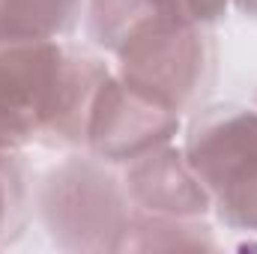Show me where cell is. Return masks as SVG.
Masks as SVG:
<instances>
[{
  "label": "cell",
  "instance_id": "ba28073f",
  "mask_svg": "<svg viewBox=\"0 0 257 254\" xmlns=\"http://www.w3.org/2000/svg\"><path fill=\"white\" fill-rule=\"evenodd\" d=\"M180 251V248H215V239L200 218H159L135 215L123 251Z\"/></svg>",
  "mask_w": 257,
  "mask_h": 254
},
{
  "label": "cell",
  "instance_id": "3957f363",
  "mask_svg": "<svg viewBox=\"0 0 257 254\" xmlns=\"http://www.w3.org/2000/svg\"><path fill=\"white\" fill-rule=\"evenodd\" d=\"M39 215L48 236L69 251H123L135 206L123 177L108 162L66 159L39 186Z\"/></svg>",
  "mask_w": 257,
  "mask_h": 254
},
{
  "label": "cell",
  "instance_id": "30bf717a",
  "mask_svg": "<svg viewBox=\"0 0 257 254\" xmlns=\"http://www.w3.org/2000/svg\"><path fill=\"white\" fill-rule=\"evenodd\" d=\"M189 21L200 27H212L215 21L224 18V12L233 6V0H171Z\"/></svg>",
  "mask_w": 257,
  "mask_h": 254
},
{
  "label": "cell",
  "instance_id": "6da1fadb",
  "mask_svg": "<svg viewBox=\"0 0 257 254\" xmlns=\"http://www.w3.org/2000/svg\"><path fill=\"white\" fill-rule=\"evenodd\" d=\"M87 30L132 87L180 114L200 108L215 72V42L209 27L189 21L171 0H87Z\"/></svg>",
  "mask_w": 257,
  "mask_h": 254
},
{
  "label": "cell",
  "instance_id": "52a82bcc",
  "mask_svg": "<svg viewBox=\"0 0 257 254\" xmlns=\"http://www.w3.org/2000/svg\"><path fill=\"white\" fill-rule=\"evenodd\" d=\"M84 12V0H0V39H60Z\"/></svg>",
  "mask_w": 257,
  "mask_h": 254
},
{
  "label": "cell",
  "instance_id": "5b68a950",
  "mask_svg": "<svg viewBox=\"0 0 257 254\" xmlns=\"http://www.w3.org/2000/svg\"><path fill=\"white\" fill-rule=\"evenodd\" d=\"M180 111L132 87L111 69L96 96V108L87 129V150L108 165H126L162 144H171L180 135Z\"/></svg>",
  "mask_w": 257,
  "mask_h": 254
},
{
  "label": "cell",
  "instance_id": "7a4b0ae2",
  "mask_svg": "<svg viewBox=\"0 0 257 254\" xmlns=\"http://www.w3.org/2000/svg\"><path fill=\"white\" fill-rule=\"evenodd\" d=\"M111 69L60 39H0V150L87 147Z\"/></svg>",
  "mask_w": 257,
  "mask_h": 254
},
{
  "label": "cell",
  "instance_id": "8992f818",
  "mask_svg": "<svg viewBox=\"0 0 257 254\" xmlns=\"http://www.w3.org/2000/svg\"><path fill=\"white\" fill-rule=\"evenodd\" d=\"M123 186L135 212L159 218H203L212 203L183 147L162 144L123 165Z\"/></svg>",
  "mask_w": 257,
  "mask_h": 254
},
{
  "label": "cell",
  "instance_id": "277c9868",
  "mask_svg": "<svg viewBox=\"0 0 257 254\" xmlns=\"http://www.w3.org/2000/svg\"><path fill=\"white\" fill-rule=\"evenodd\" d=\"M183 153L215 215L239 233H257V108L215 105L194 114Z\"/></svg>",
  "mask_w": 257,
  "mask_h": 254
},
{
  "label": "cell",
  "instance_id": "8fae6325",
  "mask_svg": "<svg viewBox=\"0 0 257 254\" xmlns=\"http://www.w3.org/2000/svg\"><path fill=\"white\" fill-rule=\"evenodd\" d=\"M233 6H236L242 15H248V18H257V0H233Z\"/></svg>",
  "mask_w": 257,
  "mask_h": 254
},
{
  "label": "cell",
  "instance_id": "9c48e42d",
  "mask_svg": "<svg viewBox=\"0 0 257 254\" xmlns=\"http://www.w3.org/2000/svg\"><path fill=\"white\" fill-rule=\"evenodd\" d=\"M27 215V177L18 150H0V245L12 242Z\"/></svg>",
  "mask_w": 257,
  "mask_h": 254
}]
</instances>
